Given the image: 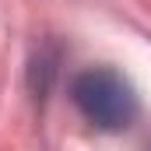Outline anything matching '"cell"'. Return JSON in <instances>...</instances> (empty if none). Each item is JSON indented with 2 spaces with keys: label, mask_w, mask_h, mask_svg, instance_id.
Instances as JSON below:
<instances>
[{
  "label": "cell",
  "mask_w": 151,
  "mask_h": 151,
  "mask_svg": "<svg viewBox=\"0 0 151 151\" xmlns=\"http://www.w3.org/2000/svg\"><path fill=\"white\" fill-rule=\"evenodd\" d=\"M74 106L81 109V116L95 127V130H127L137 116V95L130 88V81L109 70V67H91L84 74H77L74 88Z\"/></svg>",
  "instance_id": "cell-1"
}]
</instances>
